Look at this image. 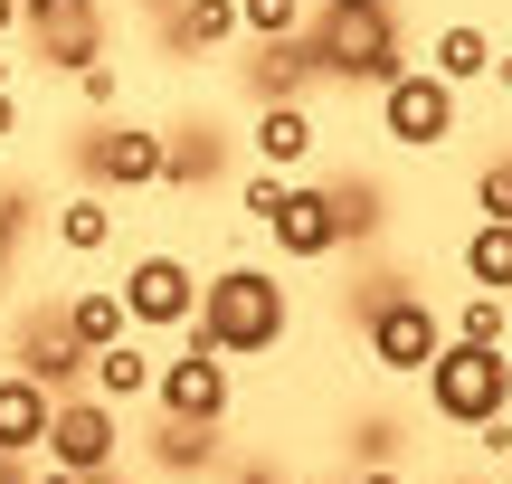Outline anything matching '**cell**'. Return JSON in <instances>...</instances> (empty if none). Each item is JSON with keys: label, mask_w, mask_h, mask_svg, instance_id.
<instances>
[{"label": "cell", "mask_w": 512, "mask_h": 484, "mask_svg": "<svg viewBox=\"0 0 512 484\" xmlns=\"http://www.w3.org/2000/svg\"><path fill=\"white\" fill-rule=\"evenodd\" d=\"M285 323H294V304H285V285H275V266H219V276L200 285V314H190V333L209 342L219 361H266L275 342H285Z\"/></svg>", "instance_id": "6da1fadb"}, {"label": "cell", "mask_w": 512, "mask_h": 484, "mask_svg": "<svg viewBox=\"0 0 512 484\" xmlns=\"http://www.w3.org/2000/svg\"><path fill=\"white\" fill-rule=\"evenodd\" d=\"M351 323H361L370 371H389V380H427V361L446 352V314L408 276H370V295L351 304Z\"/></svg>", "instance_id": "7a4b0ae2"}, {"label": "cell", "mask_w": 512, "mask_h": 484, "mask_svg": "<svg viewBox=\"0 0 512 484\" xmlns=\"http://www.w3.org/2000/svg\"><path fill=\"white\" fill-rule=\"evenodd\" d=\"M304 38H313V57H323V76H342V86H370V95H380L389 76L408 67L389 0H361V10H323Z\"/></svg>", "instance_id": "3957f363"}, {"label": "cell", "mask_w": 512, "mask_h": 484, "mask_svg": "<svg viewBox=\"0 0 512 484\" xmlns=\"http://www.w3.org/2000/svg\"><path fill=\"white\" fill-rule=\"evenodd\" d=\"M427 409H437L446 428H465V437H475L484 418H503L512 409V361H503V342H456V333H446V352L427 361Z\"/></svg>", "instance_id": "277c9868"}, {"label": "cell", "mask_w": 512, "mask_h": 484, "mask_svg": "<svg viewBox=\"0 0 512 484\" xmlns=\"http://www.w3.org/2000/svg\"><path fill=\"white\" fill-rule=\"evenodd\" d=\"M152 409L190 418V428H228V409H238V361H219L200 333H181V352L152 371Z\"/></svg>", "instance_id": "5b68a950"}, {"label": "cell", "mask_w": 512, "mask_h": 484, "mask_svg": "<svg viewBox=\"0 0 512 484\" xmlns=\"http://www.w3.org/2000/svg\"><path fill=\"white\" fill-rule=\"evenodd\" d=\"M124 323L133 333H190V314H200V266L171 257V247H143V257L124 266Z\"/></svg>", "instance_id": "8992f818"}, {"label": "cell", "mask_w": 512, "mask_h": 484, "mask_svg": "<svg viewBox=\"0 0 512 484\" xmlns=\"http://www.w3.org/2000/svg\"><path fill=\"white\" fill-rule=\"evenodd\" d=\"M48 466H67V475H105V466H124V409L114 399H95V390H67L48 409Z\"/></svg>", "instance_id": "52a82bcc"}, {"label": "cell", "mask_w": 512, "mask_h": 484, "mask_svg": "<svg viewBox=\"0 0 512 484\" xmlns=\"http://www.w3.org/2000/svg\"><path fill=\"white\" fill-rule=\"evenodd\" d=\"M380 133L399 152H437V143H456V86H446L437 67H399L380 86Z\"/></svg>", "instance_id": "ba28073f"}, {"label": "cell", "mask_w": 512, "mask_h": 484, "mask_svg": "<svg viewBox=\"0 0 512 484\" xmlns=\"http://www.w3.org/2000/svg\"><path fill=\"white\" fill-rule=\"evenodd\" d=\"M76 162H86V190H162V133L152 124H86Z\"/></svg>", "instance_id": "9c48e42d"}, {"label": "cell", "mask_w": 512, "mask_h": 484, "mask_svg": "<svg viewBox=\"0 0 512 484\" xmlns=\"http://www.w3.org/2000/svg\"><path fill=\"white\" fill-rule=\"evenodd\" d=\"M19 29L48 67H95L105 57V0H19Z\"/></svg>", "instance_id": "30bf717a"}, {"label": "cell", "mask_w": 512, "mask_h": 484, "mask_svg": "<svg viewBox=\"0 0 512 484\" xmlns=\"http://www.w3.org/2000/svg\"><path fill=\"white\" fill-rule=\"evenodd\" d=\"M275 257H294V266H323L332 247H342V219H332V190L323 181H304V171H294L285 181V209H275Z\"/></svg>", "instance_id": "8fae6325"}, {"label": "cell", "mask_w": 512, "mask_h": 484, "mask_svg": "<svg viewBox=\"0 0 512 484\" xmlns=\"http://www.w3.org/2000/svg\"><path fill=\"white\" fill-rule=\"evenodd\" d=\"M10 371H29L48 399H67V390H86V352H76V333H67V314H29L19 323V361Z\"/></svg>", "instance_id": "7c38bea8"}, {"label": "cell", "mask_w": 512, "mask_h": 484, "mask_svg": "<svg viewBox=\"0 0 512 484\" xmlns=\"http://www.w3.org/2000/svg\"><path fill=\"white\" fill-rule=\"evenodd\" d=\"M247 143H256V162H266V171H285V181H294V171L313 162V105H304V95H285V105H256Z\"/></svg>", "instance_id": "4fadbf2b"}, {"label": "cell", "mask_w": 512, "mask_h": 484, "mask_svg": "<svg viewBox=\"0 0 512 484\" xmlns=\"http://www.w3.org/2000/svg\"><path fill=\"white\" fill-rule=\"evenodd\" d=\"M313 76H323L313 38H256V57H247V95L256 105H285V95H304Z\"/></svg>", "instance_id": "5bb4252c"}, {"label": "cell", "mask_w": 512, "mask_h": 484, "mask_svg": "<svg viewBox=\"0 0 512 484\" xmlns=\"http://www.w3.org/2000/svg\"><path fill=\"white\" fill-rule=\"evenodd\" d=\"M48 409L57 399L38 390L29 371H0V456H38L48 447Z\"/></svg>", "instance_id": "9a60e30c"}, {"label": "cell", "mask_w": 512, "mask_h": 484, "mask_svg": "<svg viewBox=\"0 0 512 484\" xmlns=\"http://www.w3.org/2000/svg\"><path fill=\"white\" fill-rule=\"evenodd\" d=\"M494 57H503V48H494V29H475V19H446V29L427 38V67H437L456 95H465V86H484V76H494Z\"/></svg>", "instance_id": "2e32d148"}, {"label": "cell", "mask_w": 512, "mask_h": 484, "mask_svg": "<svg viewBox=\"0 0 512 484\" xmlns=\"http://www.w3.org/2000/svg\"><path fill=\"white\" fill-rule=\"evenodd\" d=\"M152 371H162V361L143 352V342H105V352H86V390L95 399H114V409H133V399H152Z\"/></svg>", "instance_id": "e0dca14e"}, {"label": "cell", "mask_w": 512, "mask_h": 484, "mask_svg": "<svg viewBox=\"0 0 512 484\" xmlns=\"http://www.w3.org/2000/svg\"><path fill=\"white\" fill-rule=\"evenodd\" d=\"M219 171H228L219 124H181V133H162V190H209Z\"/></svg>", "instance_id": "ac0fdd59"}, {"label": "cell", "mask_w": 512, "mask_h": 484, "mask_svg": "<svg viewBox=\"0 0 512 484\" xmlns=\"http://www.w3.org/2000/svg\"><path fill=\"white\" fill-rule=\"evenodd\" d=\"M162 38H171V57H209V48H228V38H238V0H171Z\"/></svg>", "instance_id": "d6986e66"}, {"label": "cell", "mask_w": 512, "mask_h": 484, "mask_svg": "<svg viewBox=\"0 0 512 484\" xmlns=\"http://www.w3.org/2000/svg\"><path fill=\"white\" fill-rule=\"evenodd\" d=\"M57 247L67 257H105L114 247V190H67L57 200Z\"/></svg>", "instance_id": "ffe728a7"}, {"label": "cell", "mask_w": 512, "mask_h": 484, "mask_svg": "<svg viewBox=\"0 0 512 484\" xmlns=\"http://www.w3.org/2000/svg\"><path fill=\"white\" fill-rule=\"evenodd\" d=\"M456 266H465V285H484V295H512V219H475L465 247H456Z\"/></svg>", "instance_id": "44dd1931"}, {"label": "cell", "mask_w": 512, "mask_h": 484, "mask_svg": "<svg viewBox=\"0 0 512 484\" xmlns=\"http://www.w3.org/2000/svg\"><path fill=\"white\" fill-rule=\"evenodd\" d=\"M57 314H67L76 352H105V342H124V333H133V323H124V295H114V285H76Z\"/></svg>", "instance_id": "7402d4cb"}, {"label": "cell", "mask_w": 512, "mask_h": 484, "mask_svg": "<svg viewBox=\"0 0 512 484\" xmlns=\"http://www.w3.org/2000/svg\"><path fill=\"white\" fill-rule=\"evenodd\" d=\"M152 466L162 475H209L219 466V428H190V418H152Z\"/></svg>", "instance_id": "603a6c76"}, {"label": "cell", "mask_w": 512, "mask_h": 484, "mask_svg": "<svg viewBox=\"0 0 512 484\" xmlns=\"http://www.w3.org/2000/svg\"><path fill=\"white\" fill-rule=\"evenodd\" d=\"M332 190V219H342V238H380V181H361V171H351V181H323Z\"/></svg>", "instance_id": "cb8c5ba5"}, {"label": "cell", "mask_w": 512, "mask_h": 484, "mask_svg": "<svg viewBox=\"0 0 512 484\" xmlns=\"http://www.w3.org/2000/svg\"><path fill=\"white\" fill-rule=\"evenodd\" d=\"M313 0H238V38H304Z\"/></svg>", "instance_id": "d4e9b609"}, {"label": "cell", "mask_w": 512, "mask_h": 484, "mask_svg": "<svg viewBox=\"0 0 512 484\" xmlns=\"http://www.w3.org/2000/svg\"><path fill=\"white\" fill-rule=\"evenodd\" d=\"M503 304H512V295H484V285H475V295L456 304V323H446V333H456V342H503V333H512Z\"/></svg>", "instance_id": "484cf974"}, {"label": "cell", "mask_w": 512, "mask_h": 484, "mask_svg": "<svg viewBox=\"0 0 512 484\" xmlns=\"http://www.w3.org/2000/svg\"><path fill=\"white\" fill-rule=\"evenodd\" d=\"M475 209L484 219H512V152H494V162L475 171Z\"/></svg>", "instance_id": "4316f807"}, {"label": "cell", "mask_w": 512, "mask_h": 484, "mask_svg": "<svg viewBox=\"0 0 512 484\" xmlns=\"http://www.w3.org/2000/svg\"><path fill=\"white\" fill-rule=\"evenodd\" d=\"M238 200H247V219H256V228H266V219H275V209H285V171H266V162H256V171H247V190H238Z\"/></svg>", "instance_id": "83f0119b"}, {"label": "cell", "mask_w": 512, "mask_h": 484, "mask_svg": "<svg viewBox=\"0 0 512 484\" xmlns=\"http://www.w3.org/2000/svg\"><path fill=\"white\" fill-rule=\"evenodd\" d=\"M76 95H86V105L105 114L114 95H124V76H114V57H95V67H76Z\"/></svg>", "instance_id": "f1b7e54d"}, {"label": "cell", "mask_w": 512, "mask_h": 484, "mask_svg": "<svg viewBox=\"0 0 512 484\" xmlns=\"http://www.w3.org/2000/svg\"><path fill=\"white\" fill-rule=\"evenodd\" d=\"M19 228H29V209L0 200V285H10V257H19Z\"/></svg>", "instance_id": "f546056e"}, {"label": "cell", "mask_w": 512, "mask_h": 484, "mask_svg": "<svg viewBox=\"0 0 512 484\" xmlns=\"http://www.w3.org/2000/svg\"><path fill=\"white\" fill-rule=\"evenodd\" d=\"M228 484H285V466H275V456H247V466L228 475Z\"/></svg>", "instance_id": "4dcf8cb0"}, {"label": "cell", "mask_w": 512, "mask_h": 484, "mask_svg": "<svg viewBox=\"0 0 512 484\" xmlns=\"http://www.w3.org/2000/svg\"><path fill=\"white\" fill-rule=\"evenodd\" d=\"M29 484H95V475H67V466H48V456H38V466H29Z\"/></svg>", "instance_id": "1f68e13d"}, {"label": "cell", "mask_w": 512, "mask_h": 484, "mask_svg": "<svg viewBox=\"0 0 512 484\" xmlns=\"http://www.w3.org/2000/svg\"><path fill=\"white\" fill-rule=\"evenodd\" d=\"M10 133H19V95L0 86V143H10Z\"/></svg>", "instance_id": "d6a6232c"}, {"label": "cell", "mask_w": 512, "mask_h": 484, "mask_svg": "<svg viewBox=\"0 0 512 484\" xmlns=\"http://www.w3.org/2000/svg\"><path fill=\"white\" fill-rule=\"evenodd\" d=\"M351 484H408L399 466H361V475H351Z\"/></svg>", "instance_id": "836d02e7"}, {"label": "cell", "mask_w": 512, "mask_h": 484, "mask_svg": "<svg viewBox=\"0 0 512 484\" xmlns=\"http://www.w3.org/2000/svg\"><path fill=\"white\" fill-rule=\"evenodd\" d=\"M10 76H19V57H10V38H0V86H10Z\"/></svg>", "instance_id": "e575fe53"}, {"label": "cell", "mask_w": 512, "mask_h": 484, "mask_svg": "<svg viewBox=\"0 0 512 484\" xmlns=\"http://www.w3.org/2000/svg\"><path fill=\"white\" fill-rule=\"evenodd\" d=\"M10 29H19V0H0V38H10Z\"/></svg>", "instance_id": "d590c367"}, {"label": "cell", "mask_w": 512, "mask_h": 484, "mask_svg": "<svg viewBox=\"0 0 512 484\" xmlns=\"http://www.w3.org/2000/svg\"><path fill=\"white\" fill-rule=\"evenodd\" d=\"M494 76H503V95H512V57H494Z\"/></svg>", "instance_id": "8d00e7d4"}, {"label": "cell", "mask_w": 512, "mask_h": 484, "mask_svg": "<svg viewBox=\"0 0 512 484\" xmlns=\"http://www.w3.org/2000/svg\"><path fill=\"white\" fill-rule=\"evenodd\" d=\"M313 10H361V0H313Z\"/></svg>", "instance_id": "74e56055"}, {"label": "cell", "mask_w": 512, "mask_h": 484, "mask_svg": "<svg viewBox=\"0 0 512 484\" xmlns=\"http://www.w3.org/2000/svg\"><path fill=\"white\" fill-rule=\"evenodd\" d=\"M503 361H512V333H503Z\"/></svg>", "instance_id": "f35d334b"}]
</instances>
